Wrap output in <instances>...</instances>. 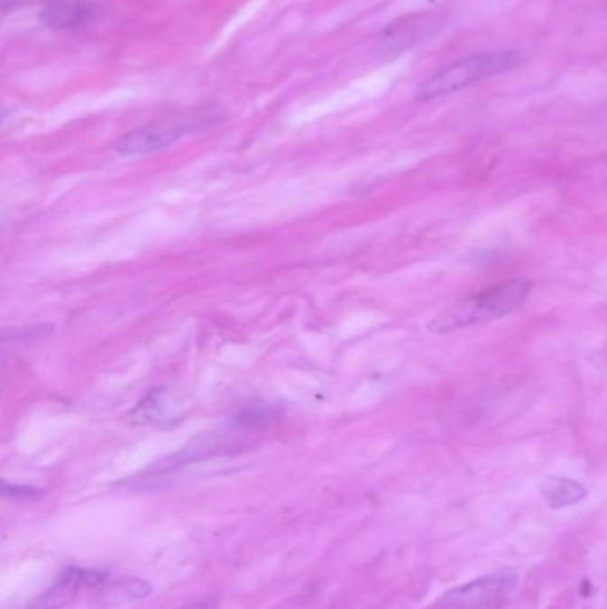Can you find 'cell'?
Segmentation results:
<instances>
[{
  "label": "cell",
  "instance_id": "cell-1",
  "mask_svg": "<svg viewBox=\"0 0 607 609\" xmlns=\"http://www.w3.org/2000/svg\"><path fill=\"white\" fill-rule=\"evenodd\" d=\"M529 292L531 283L526 280L517 278L497 283L481 292L456 300L437 318H433L428 328L435 334H446L458 328L495 321L519 310L529 298Z\"/></svg>",
  "mask_w": 607,
  "mask_h": 609
},
{
  "label": "cell",
  "instance_id": "cell-2",
  "mask_svg": "<svg viewBox=\"0 0 607 609\" xmlns=\"http://www.w3.org/2000/svg\"><path fill=\"white\" fill-rule=\"evenodd\" d=\"M526 54L520 51H499L464 58L449 67L440 69L426 82L420 84L417 91L418 100H433L444 95L456 93L464 88H469L475 82H481L488 77L501 75L513 68L524 65Z\"/></svg>",
  "mask_w": 607,
  "mask_h": 609
},
{
  "label": "cell",
  "instance_id": "cell-3",
  "mask_svg": "<svg viewBox=\"0 0 607 609\" xmlns=\"http://www.w3.org/2000/svg\"><path fill=\"white\" fill-rule=\"evenodd\" d=\"M519 574L513 568H502L495 574L479 577L442 597V608L481 609L504 599L517 585Z\"/></svg>",
  "mask_w": 607,
  "mask_h": 609
},
{
  "label": "cell",
  "instance_id": "cell-4",
  "mask_svg": "<svg viewBox=\"0 0 607 609\" xmlns=\"http://www.w3.org/2000/svg\"><path fill=\"white\" fill-rule=\"evenodd\" d=\"M198 127V122L193 118H175L166 120L161 124H153L148 127H141L129 134L124 135L116 150L125 155H137V153H150L155 150H161L164 146L173 144L182 135L195 131Z\"/></svg>",
  "mask_w": 607,
  "mask_h": 609
},
{
  "label": "cell",
  "instance_id": "cell-5",
  "mask_svg": "<svg viewBox=\"0 0 607 609\" xmlns=\"http://www.w3.org/2000/svg\"><path fill=\"white\" fill-rule=\"evenodd\" d=\"M107 583V574L95 568L67 567L54 585L38 595L25 609H61L69 604L80 588H100Z\"/></svg>",
  "mask_w": 607,
  "mask_h": 609
},
{
  "label": "cell",
  "instance_id": "cell-6",
  "mask_svg": "<svg viewBox=\"0 0 607 609\" xmlns=\"http://www.w3.org/2000/svg\"><path fill=\"white\" fill-rule=\"evenodd\" d=\"M444 23V16L437 13H418L409 14L406 18L398 20L396 23L389 25L383 32L382 45L387 52L398 54L411 49L417 43H422L429 36H433Z\"/></svg>",
  "mask_w": 607,
  "mask_h": 609
},
{
  "label": "cell",
  "instance_id": "cell-7",
  "mask_svg": "<svg viewBox=\"0 0 607 609\" xmlns=\"http://www.w3.org/2000/svg\"><path fill=\"white\" fill-rule=\"evenodd\" d=\"M97 14L95 5L78 0L52 2L41 11V22L51 29H77L87 25Z\"/></svg>",
  "mask_w": 607,
  "mask_h": 609
},
{
  "label": "cell",
  "instance_id": "cell-8",
  "mask_svg": "<svg viewBox=\"0 0 607 609\" xmlns=\"http://www.w3.org/2000/svg\"><path fill=\"white\" fill-rule=\"evenodd\" d=\"M152 594V585L139 577H120L100 586L97 597L100 609H116L135 601H143Z\"/></svg>",
  "mask_w": 607,
  "mask_h": 609
},
{
  "label": "cell",
  "instance_id": "cell-9",
  "mask_svg": "<svg viewBox=\"0 0 607 609\" xmlns=\"http://www.w3.org/2000/svg\"><path fill=\"white\" fill-rule=\"evenodd\" d=\"M541 495L545 499V503L554 508H566V506H574L577 503H581L586 497V488L574 481V479H566V477H548L541 483L540 486Z\"/></svg>",
  "mask_w": 607,
  "mask_h": 609
},
{
  "label": "cell",
  "instance_id": "cell-10",
  "mask_svg": "<svg viewBox=\"0 0 607 609\" xmlns=\"http://www.w3.org/2000/svg\"><path fill=\"white\" fill-rule=\"evenodd\" d=\"M40 494H41L40 488H34L29 484H9L7 481H2V495L7 499L23 501V499H34Z\"/></svg>",
  "mask_w": 607,
  "mask_h": 609
}]
</instances>
